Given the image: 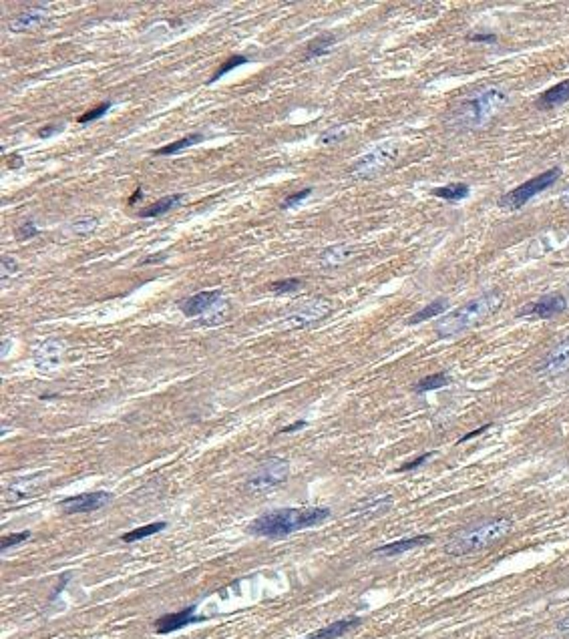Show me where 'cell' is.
Listing matches in <instances>:
<instances>
[{
	"instance_id": "6da1fadb",
	"label": "cell",
	"mask_w": 569,
	"mask_h": 639,
	"mask_svg": "<svg viewBox=\"0 0 569 639\" xmlns=\"http://www.w3.org/2000/svg\"><path fill=\"white\" fill-rule=\"evenodd\" d=\"M330 517L326 507H302V509H278L258 517L250 525L251 535L265 539H284L296 531L316 527Z\"/></svg>"
},
{
	"instance_id": "7a4b0ae2",
	"label": "cell",
	"mask_w": 569,
	"mask_h": 639,
	"mask_svg": "<svg viewBox=\"0 0 569 639\" xmlns=\"http://www.w3.org/2000/svg\"><path fill=\"white\" fill-rule=\"evenodd\" d=\"M509 103V93L501 87H487L473 97L461 101L451 115V123L458 129H479L485 127L501 109Z\"/></svg>"
},
{
	"instance_id": "3957f363",
	"label": "cell",
	"mask_w": 569,
	"mask_h": 639,
	"mask_svg": "<svg viewBox=\"0 0 569 639\" xmlns=\"http://www.w3.org/2000/svg\"><path fill=\"white\" fill-rule=\"evenodd\" d=\"M501 302H503V298L497 290L485 292L483 296L475 298L471 302H467L465 306L457 308L455 312H451L444 318L439 320L437 326H434V332L439 338H455L458 334L471 330L473 326L481 324L491 314H495L499 310Z\"/></svg>"
},
{
	"instance_id": "277c9868",
	"label": "cell",
	"mask_w": 569,
	"mask_h": 639,
	"mask_svg": "<svg viewBox=\"0 0 569 639\" xmlns=\"http://www.w3.org/2000/svg\"><path fill=\"white\" fill-rule=\"evenodd\" d=\"M511 531H513L511 519H505V517L489 519V521H483L479 525L463 529L461 533H457L451 541L444 545V551L453 557L477 553V551H483V549L495 545V543L503 541Z\"/></svg>"
},
{
	"instance_id": "5b68a950",
	"label": "cell",
	"mask_w": 569,
	"mask_h": 639,
	"mask_svg": "<svg viewBox=\"0 0 569 639\" xmlns=\"http://www.w3.org/2000/svg\"><path fill=\"white\" fill-rule=\"evenodd\" d=\"M559 175H561V169L559 167H551V169L543 171L542 175H535L533 179L525 181V183L517 185L511 191L501 195L497 205L501 209H507V211H517V209L525 208L533 197H537L542 191L549 189L559 179Z\"/></svg>"
},
{
	"instance_id": "8992f818",
	"label": "cell",
	"mask_w": 569,
	"mask_h": 639,
	"mask_svg": "<svg viewBox=\"0 0 569 639\" xmlns=\"http://www.w3.org/2000/svg\"><path fill=\"white\" fill-rule=\"evenodd\" d=\"M288 474H290V462L286 459L274 457V459H268L265 462H262L250 474V479L246 483V488L250 493H268L274 486L286 483Z\"/></svg>"
},
{
	"instance_id": "52a82bcc",
	"label": "cell",
	"mask_w": 569,
	"mask_h": 639,
	"mask_svg": "<svg viewBox=\"0 0 569 639\" xmlns=\"http://www.w3.org/2000/svg\"><path fill=\"white\" fill-rule=\"evenodd\" d=\"M399 143L396 141H384V143H380L378 147H375L370 153L362 155L361 159L352 165V175L354 177H364V179H368V177H375L378 173H382L387 167L396 159V155H399Z\"/></svg>"
},
{
	"instance_id": "ba28073f",
	"label": "cell",
	"mask_w": 569,
	"mask_h": 639,
	"mask_svg": "<svg viewBox=\"0 0 569 639\" xmlns=\"http://www.w3.org/2000/svg\"><path fill=\"white\" fill-rule=\"evenodd\" d=\"M330 302L328 300H322V298H314V300H308L304 304L292 310L290 314L284 318V328H306L318 320L326 318L330 314Z\"/></svg>"
},
{
	"instance_id": "9c48e42d",
	"label": "cell",
	"mask_w": 569,
	"mask_h": 639,
	"mask_svg": "<svg viewBox=\"0 0 569 639\" xmlns=\"http://www.w3.org/2000/svg\"><path fill=\"white\" fill-rule=\"evenodd\" d=\"M565 310H568V300H565L563 293H545L539 300H535V302H531L525 308H521L517 312V316L519 318L527 316V318L549 320L556 318L559 314H563Z\"/></svg>"
},
{
	"instance_id": "30bf717a",
	"label": "cell",
	"mask_w": 569,
	"mask_h": 639,
	"mask_svg": "<svg viewBox=\"0 0 569 639\" xmlns=\"http://www.w3.org/2000/svg\"><path fill=\"white\" fill-rule=\"evenodd\" d=\"M111 499L113 495L109 491H93V493H83V495H75V497L61 500L58 507L67 514L93 513L101 507H105Z\"/></svg>"
},
{
	"instance_id": "8fae6325",
	"label": "cell",
	"mask_w": 569,
	"mask_h": 639,
	"mask_svg": "<svg viewBox=\"0 0 569 639\" xmlns=\"http://www.w3.org/2000/svg\"><path fill=\"white\" fill-rule=\"evenodd\" d=\"M222 290H206V292L194 293L189 298H185L180 304L181 312L187 318H195V316H206L211 308L215 306L222 300Z\"/></svg>"
},
{
	"instance_id": "7c38bea8",
	"label": "cell",
	"mask_w": 569,
	"mask_h": 639,
	"mask_svg": "<svg viewBox=\"0 0 569 639\" xmlns=\"http://www.w3.org/2000/svg\"><path fill=\"white\" fill-rule=\"evenodd\" d=\"M195 621H204V617H197L195 605H189V607H185L177 613H167L163 617H159L155 621V631L161 633V635H167V633H173L177 629H183L185 626H192Z\"/></svg>"
},
{
	"instance_id": "4fadbf2b",
	"label": "cell",
	"mask_w": 569,
	"mask_h": 639,
	"mask_svg": "<svg viewBox=\"0 0 569 639\" xmlns=\"http://www.w3.org/2000/svg\"><path fill=\"white\" fill-rule=\"evenodd\" d=\"M63 354H65V342L61 338H51L37 348L35 362L41 370H55L63 362Z\"/></svg>"
},
{
	"instance_id": "5bb4252c",
	"label": "cell",
	"mask_w": 569,
	"mask_h": 639,
	"mask_svg": "<svg viewBox=\"0 0 569 639\" xmlns=\"http://www.w3.org/2000/svg\"><path fill=\"white\" fill-rule=\"evenodd\" d=\"M565 370H569V338L563 340L561 344H557L537 368V372L542 376H557Z\"/></svg>"
},
{
	"instance_id": "9a60e30c",
	"label": "cell",
	"mask_w": 569,
	"mask_h": 639,
	"mask_svg": "<svg viewBox=\"0 0 569 639\" xmlns=\"http://www.w3.org/2000/svg\"><path fill=\"white\" fill-rule=\"evenodd\" d=\"M46 20H49L46 6H35V8H28L18 16H14L8 23V27L13 32H32V30H39L42 25H46Z\"/></svg>"
},
{
	"instance_id": "2e32d148",
	"label": "cell",
	"mask_w": 569,
	"mask_h": 639,
	"mask_svg": "<svg viewBox=\"0 0 569 639\" xmlns=\"http://www.w3.org/2000/svg\"><path fill=\"white\" fill-rule=\"evenodd\" d=\"M44 481V474H32V476H25V479H18L14 481L13 485L6 488V495L4 500L6 502H18V500H25L28 497H32L39 486Z\"/></svg>"
},
{
	"instance_id": "e0dca14e",
	"label": "cell",
	"mask_w": 569,
	"mask_h": 639,
	"mask_svg": "<svg viewBox=\"0 0 569 639\" xmlns=\"http://www.w3.org/2000/svg\"><path fill=\"white\" fill-rule=\"evenodd\" d=\"M565 103H569V79L554 84L551 89H547L542 97L535 101V109L551 111V109H557V107H561Z\"/></svg>"
},
{
	"instance_id": "ac0fdd59",
	"label": "cell",
	"mask_w": 569,
	"mask_h": 639,
	"mask_svg": "<svg viewBox=\"0 0 569 639\" xmlns=\"http://www.w3.org/2000/svg\"><path fill=\"white\" fill-rule=\"evenodd\" d=\"M430 541H432L430 535H417V537H408V539H399V541L387 543V545H382V547L375 549V555L382 557L403 555L406 551H413V549H417V547L429 545Z\"/></svg>"
},
{
	"instance_id": "d6986e66",
	"label": "cell",
	"mask_w": 569,
	"mask_h": 639,
	"mask_svg": "<svg viewBox=\"0 0 569 639\" xmlns=\"http://www.w3.org/2000/svg\"><path fill=\"white\" fill-rule=\"evenodd\" d=\"M361 617H346V619H338V621H334L330 626L322 627L318 631H314L312 635H308L304 639H338L340 635H344L346 631H350L352 627L361 626Z\"/></svg>"
},
{
	"instance_id": "ffe728a7",
	"label": "cell",
	"mask_w": 569,
	"mask_h": 639,
	"mask_svg": "<svg viewBox=\"0 0 569 639\" xmlns=\"http://www.w3.org/2000/svg\"><path fill=\"white\" fill-rule=\"evenodd\" d=\"M352 253H354V248L348 246V243L332 246V248H326L320 253V264L326 265V267H336V265L346 264L348 260L352 258Z\"/></svg>"
},
{
	"instance_id": "44dd1931",
	"label": "cell",
	"mask_w": 569,
	"mask_h": 639,
	"mask_svg": "<svg viewBox=\"0 0 569 639\" xmlns=\"http://www.w3.org/2000/svg\"><path fill=\"white\" fill-rule=\"evenodd\" d=\"M181 199H183V195H180V194L167 195V197H163V199H159V201L151 203L149 208L141 209L139 217H143V220L159 217V215H163V213H167V211H171V209L175 208V205H180Z\"/></svg>"
},
{
	"instance_id": "7402d4cb",
	"label": "cell",
	"mask_w": 569,
	"mask_h": 639,
	"mask_svg": "<svg viewBox=\"0 0 569 639\" xmlns=\"http://www.w3.org/2000/svg\"><path fill=\"white\" fill-rule=\"evenodd\" d=\"M446 308H449V300H446V298H437V300H432V302L427 304L423 310H418L417 314H413L411 318L406 320V324H408V326H415V324L427 322V320L430 318H437V316L444 314Z\"/></svg>"
},
{
	"instance_id": "603a6c76",
	"label": "cell",
	"mask_w": 569,
	"mask_h": 639,
	"mask_svg": "<svg viewBox=\"0 0 569 639\" xmlns=\"http://www.w3.org/2000/svg\"><path fill=\"white\" fill-rule=\"evenodd\" d=\"M430 194L434 197H441L444 201H461L465 197H469L471 194V187L467 183H449L443 187H434Z\"/></svg>"
},
{
	"instance_id": "cb8c5ba5",
	"label": "cell",
	"mask_w": 569,
	"mask_h": 639,
	"mask_svg": "<svg viewBox=\"0 0 569 639\" xmlns=\"http://www.w3.org/2000/svg\"><path fill=\"white\" fill-rule=\"evenodd\" d=\"M334 42H336V34L332 32H324L320 34L318 39L308 44V51H306V61H312V58H320V56L328 55L332 51Z\"/></svg>"
},
{
	"instance_id": "d4e9b609",
	"label": "cell",
	"mask_w": 569,
	"mask_h": 639,
	"mask_svg": "<svg viewBox=\"0 0 569 639\" xmlns=\"http://www.w3.org/2000/svg\"><path fill=\"white\" fill-rule=\"evenodd\" d=\"M204 141V135L201 133H189V135H185L183 139L180 141H173V143H169L165 147H159V149H155L153 153L155 155H175L180 153V151H185V149H189L192 145H197V143H201Z\"/></svg>"
},
{
	"instance_id": "484cf974",
	"label": "cell",
	"mask_w": 569,
	"mask_h": 639,
	"mask_svg": "<svg viewBox=\"0 0 569 639\" xmlns=\"http://www.w3.org/2000/svg\"><path fill=\"white\" fill-rule=\"evenodd\" d=\"M449 384H451V376L446 374V372H437V374L420 378L417 384H415V392L417 394H425V392H430V390L444 388Z\"/></svg>"
},
{
	"instance_id": "4316f807",
	"label": "cell",
	"mask_w": 569,
	"mask_h": 639,
	"mask_svg": "<svg viewBox=\"0 0 569 639\" xmlns=\"http://www.w3.org/2000/svg\"><path fill=\"white\" fill-rule=\"evenodd\" d=\"M165 527H167V523H163V521H157V523H149V525H143V527H137V529H133V531H129V533H125L121 539H123L125 543L141 541V539H147V537H151V535H155V533L163 531Z\"/></svg>"
},
{
	"instance_id": "83f0119b",
	"label": "cell",
	"mask_w": 569,
	"mask_h": 639,
	"mask_svg": "<svg viewBox=\"0 0 569 639\" xmlns=\"http://www.w3.org/2000/svg\"><path fill=\"white\" fill-rule=\"evenodd\" d=\"M248 61H250V58H248V56H246V55H234V56H230V58H227V61H223L222 65H220V67H218V70H215V72H213V75H211V79H209V83H215V81H220V79H222V77H225V75H227V72H232V70L237 69V67H242V65H246V63H248Z\"/></svg>"
},
{
	"instance_id": "f1b7e54d",
	"label": "cell",
	"mask_w": 569,
	"mask_h": 639,
	"mask_svg": "<svg viewBox=\"0 0 569 639\" xmlns=\"http://www.w3.org/2000/svg\"><path fill=\"white\" fill-rule=\"evenodd\" d=\"M97 227L99 220L97 217H93V215L79 217V220H75V222L70 223V232H73L75 236H89V234H93Z\"/></svg>"
},
{
	"instance_id": "f546056e",
	"label": "cell",
	"mask_w": 569,
	"mask_h": 639,
	"mask_svg": "<svg viewBox=\"0 0 569 639\" xmlns=\"http://www.w3.org/2000/svg\"><path fill=\"white\" fill-rule=\"evenodd\" d=\"M227 310H230V304L225 302V300H220L215 306L209 310L208 314L204 316L201 320V324H206V326H215V324H222L223 320H225V314H227Z\"/></svg>"
},
{
	"instance_id": "4dcf8cb0",
	"label": "cell",
	"mask_w": 569,
	"mask_h": 639,
	"mask_svg": "<svg viewBox=\"0 0 569 639\" xmlns=\"http://www.w3.org/2000/svg\"><path fill=\"white\" fill-rule=\"evenodd\" d=\"M390 505H392V497H382V499H375L373 502H368L366 507L358 505V507L354 509V513H364V514L384 513V511H389Z\"/></svg>"
},
{
	"instance_id": "1f68e13d",
	"label": "cell",
	"mask_w": 569,
	"mask_h": 639,
	"mask_svg": "<svg viewBox=\"0 0 569 639\" xmlns=\"http://www.w3.org/2000/svg\"><path fill=\"white\" fill-rule=\"evenodd\" d=\"M346 127L344 125H336L330 127L328 131H324L322 135H320V143L322 145H336V143H340V141L346 139Z\"/></svg>"
},
{
	"instance_id": "d6a6232c",
	"label": "cell",
	"mask_w": 569,
	"mask_h": 639,
	"mask_svg": "<svg viewBox=\"0 0 569 639\" xmlns=\"http://www.w3.org/2000/svg\"><path fill=\"white\" fill-rule=\"evenodd\" d=\"M300 286H302V279L300 278H286V279H278V281H274V284H270V290L276 293H292V292H296Z\"/></svg>"
},
{
	"instance_id": "836d02e7",
	"label": "cell",
	"mask_w": 569,
	"mask_h": 639,
	"mask_svg": "<svg viewBox=\"0 0 569 639\" xmlns=\"http://www.w3.org/2000/svg\"><path fill=\"white\" fill-rule=\"evenodd\" d=\"M109 109H111V103H109V101H105V103H101L99 107H93L91 111L83 113V115H81V117H79L77 121H79L81 125H87V123H93V121H97V119H101V117H103L105 113L109 111Z\"/></svg>"
},
{
	"instance_id": "e575fe53",
	"label": "cell",
	"mask_w": 569,
	"mask_h": 639,
	"mask_svg": "<svg viewBox=\"0 0 569 639\" xmlns=\"http://www.w3.org/2000/svg\"><path fill=\"white\" fill-rule=\"evenodd\" d=\"M312 195V187H306V189H300V191H296V194H290L284 201H282V209H292L296 208V205H300L304 199H308Z\"/></svg>"
},
{
	"instance_id": "d590c367",
	"label": "cell",
	"mask_w": 569,
	"mask_h": 639,
	"mask_svg": "<svg viewBox=\"0 0 569 639\" xmlns=\"http://www.w3.org/2000/svg\"><path fill=\"white\" fill-rule=\"evenodd\" d=\"M30 537V531H23V533H14V535H8V537H4L2 539V551H8L11 547L14 545H18V543H25Z\"/></svg>"
},
{
	"instance_id": "8d00e7d4",
	"label": "cell",
	"mask_w": 569,
	"mask_h": 639,
	"mask_svg": "<svg viewBox=\"0 0 569 639\" xmlns=\"http://www.w3.org/2000/svg\"><path fill=\"white\" fill-rule=\"evenodd\" d=\"M18 272V264L13 255H4L2 258V279H8L11 276H14Z\"/></svg>"
},
{
	"instance_id": "74e56055",
	"label": "cell",
	"mask_w": 569,
	"mask_h": 639,
	"mask_svg": "<svg viewBox=\"0 0 569 639\" xmlns=\"http://www.w3.org/2000/svg\"><path fill=\"white\" fill-rule=\"evenodd\" d=\"M432 455H434V453H425V455H420V457H417L415 460H411V462H404L403 467H399V473H406V471H415V469H418L420 464H425V462H427V460H429L430 457H432Z\"/></svg>"
},
{
	"instance_id": "f35d334b",
	"label": "cell",
	"mask_w": 569,
	"mask_h": 639,
	"mask_svg": "<svg viewBox=\"0 0 569 639\" xmlns=\"http://www.w3.org/2000/svg\"><path fill=\"white\" fill-rule=\"evenodd\" d=\"M39 236V227L32 222H25L18 227V237L20 239H30V237Z\"/></svg>"
},
{
	"instance_id": "ab89813d",
	"label": "cell",
	"mask_w": 569,
	"mask_h": 639,
	"mask_svg": "<svg viewBox=\"0 0 569 639\" xmlns=\"http://www.w3.org/2000/svg\"><path fill=\"white\" fill-rule=\"evenodd\" d=\"M467 41L469 42H497V34H493V32H489V34H481V32H477V34H469L467 37Z\"/></svg>"
},
{
	"instance_id": "60d3db41",
	"label": "cell",
	"mask_w": 569,
	"mask_h": 639,
	"mask_svg": "<svg viewBox=\"0 0 569 639\" xmlns=\"http://www.w3.org/2000/svg\"><path fill=\"white\" fill-rule=\"evenodd\" d=\"M61 129H63L61 125H46L44 129H41V131H39V137H41V139H46V137H51V135H55V133H58Z\"/></svg>"
},
{
	"instance_id": "b9f144b4",
	"label": "cell",
	"mask_w": 569,
	"mask_h": 639,
	"mask_svg": "<svg viewBox=\"0 0 569 639\" xmlns=\"http://www.w3.org/2000/svg\"><path fill=\"white\" fill-rule=\"evenodd\" d=\"M306 424H308L306 420H298V422H294V424H290V426H284V429L280 431V434H288V432L300 431V429H304Z\"/></svg>"
},
{
	"instance_id": "7bdbcfd3",
	"label": "cell",
	"mask_w": 569,
	"mask_h": 639,
	"mask_svg": "<svg viewBox=\"0 0 569 639\" xmlns=\"http://www.w3.org/2000/svg\"><path fill=\"white\" fill-rule=\"evenodd\" d=\"M489 426H491V424H485V426H481V429H477V431H471L469 434H465V436H463V438H461L458 443H467V441H471V438H475V436L483 434L485 431H489Z\"/></svg>"
},
{
	"instance_id": "ee69618b",
	"label": "cell",
	"mask_w": 569,
	"mask_h": 639,
	"mask_svg": "<svg viewBox=\"0 0 569 639\" xmlns=\"http://www.w3.org/2000/svg\"><path fill=\"white\" fill-rule=\"evenodd\" d=\"M165 260V253H155L153 258H145V260H141L139 265H147V264H155V262H163Z\"/></svg>"
},
{
	"instance_id": "f6af8a7d",
	"label": "cell",
	"mask_w": 569,
	"mask_h": 639,
	"mask_svg": "<svg viewBox=\"0 0 569 639\" xmlns=\"http://www.w3.org/2000/svg\"><path fill=\"white\" fill-rule=\"evenodd\" d=\"M141 197H143V189H141V187H137V189H135V194L129 197V205H135V203L139 201Z\"/></svg>"
},
{
	"instance_id": "bcb514c9",
	"label": "cell",
	"mask_w": 569,
	"mask_h": 639,
	"mask_svg": "<svg viewBox=\"0 0 569 639\" xmlns=\"http://www.w3.org/2000/svg\"><path fill=\"white\" fill-rule=\"evenodd\" d=\"M11 159H13V161H11V167H13V169H16V167H23V163H25L20 155H13Z\"/></svg>"
},
{
	"instance_id": "7dc6e473",
	"label": "cell",
	"mask_w": 569,
	"mask_h": 639,
	"mask_svg": "<svg viewBox=\"0 0 569 639\" xmlns=\"http://www.w3.org/2000/svg\"><path fill=\"white\" fill-rule=\"evenodd\" d=\"M559 201H561L563 208H569V187H565V191L561 194V199H559Z\"/></svg>"
},
{
	"instance_id": "c3c4849f",
	"label": "cell",
	"mask_w": 569,
	"mask_h": 639,
	"mask_svg": "<svg viewBox=\"0 0 569 639\" xmlns=\"http://www.w3.org/2000/svg\"><path fill=\"white\" fill-rule=\"evenodd\" d=\"M559 627H561V629H569V617L568 619H563V621L559 624Z\"/></svg>"
},
{
	"instance_id": "681fc988",
	"label": "cell",
	"mask_w": 569,
	"mask_h": 639,
	"mask_svg": "<svg viewBox=\"0 0 569 639\" xmlns=\"http://www.w3.org/2000/svg\"><path fill=\"white\" fill-rule=\"evenodd\" d=\"M565 639H569V631H568V633H565Z\"/></svg>"
}]
</instances>
